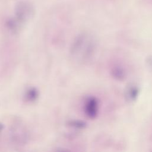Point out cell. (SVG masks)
I'll use <instances>...</instances> for the list:
<instances>
[{"label":"cell","mask_w":152,"mask_h":152,"mask_svg":"<svg viewBox=\"0 0 152 152\" xmlns=\"http://www.w3.org/2000/svg\"><path fill=\"white\" fill-rule=\"evenodd\" d=\"M151 152H152V151H151Z\"/></svg>","instance_id":"cell-9"},{"label":"cell","mask_w":152,"mask_h":152,"mask_svg":"<svg viewBox=\"0 0 152 152\" xmlns=\"http://www.w3.org/2000/svg\"><path fill=\"white\" fill-rule=\"evenodd\" d=\"M112 74L113 77L118 80H123L125 77V71L124 69L119 66H114L112 69Z\"/></svg>","instance_id":"cell-5"},{"label":"cell","mask_w":152,"mask_h":152,"mask_svg":"<svg viewBox=\"0 0 152 152\" xmlns=\"http://www.w3.org/2000/svg\"><path fill=\"white\" fill-rule=\"evenodd\" d=\"M138 94V90L136 87L131 86L127 90V96L131 100H134L137 98Z\"/></svg>","instance_id":"cell-6"},{"label":"cell","mask_w":152,"mask_h":152,"mask_svg":"<svg viewBox=\"0 0 152 152\" xmlns=\"http://www.w3.org/2000/svg\"><path fill=\"white\" fill-rule=\"evenodd\" d=\"M69 125L76 128H84L86 127V124L81 121L75 120L69 122Z\"/></svg>","instance_id":"cell-7"},{"label":"cell","mask_w":152,"mask_h":152,"mask_svg":"<svg viewBox=\"0 0 152 152\" xmlns=\"http://www.w3.org/2000/svg\"><path fill=\"white\" fill-rule=\"evenodd\" d=\"M34 14V8L26 2H20L15 8L14 17L7 21V26L12 30H17L20 24L28 21Z\"/></svg>","instance_id":"cell-2"},{"label":"cell","mask_w":152,"mask_h":152,"mask_svg":"<svg viewBox=\"0 0 152 152\" xmlns=\"http://www.w3.org/2000/svg\"><path fill=\"white\" fill-rule=\"evenodd\" d=\"M83 110L84 115L89 119H95L99 113V103L94 96H88L84 101Z\"/></svg>","instance_id":"cell-3"},{"label":"cell","mask_w":152,"mask_h":152,"mask_svg":"<svg viewBox=\"0 0 152 152\" xmlns=\"http://www.w3.org/2000/svg\"><path fill=\"white\" fill-rule=\"evenodd\" d=\"M94 50V43L87 34H79L72 42L70 48V56L77 63L83 64L88 61Z\"/></svg>","instance_id":"cell-1"},{"label":"cell","mask_w":152,"mask_h":152,"mask_svg":"<svg viewBox=\"0 0 152 152\" xmlns=\"http://www.w3.org/2000/svg\"><path fill=\"white\" fill-rule=\"evenodd\" d=\"M38 97V91L36 88H31L26 91L24 95V100L27 102H33L37 99Z\"/></svg>","instance_id":"cell-4"},{"label":"cell","mask_w":152,"mask_h":152,"mask_svg":"<svg viewBox=\"0 0 152 152\" xmlns=\"http://www.w3.org/2000/svg\"><path fill=\"white\" fill-rule=\"evenodd\" d=\"M147 64H148V66L151 69H152V56H151L147 58Z\"/></svg>","instance_id":"cell-8"}]
</instances>
